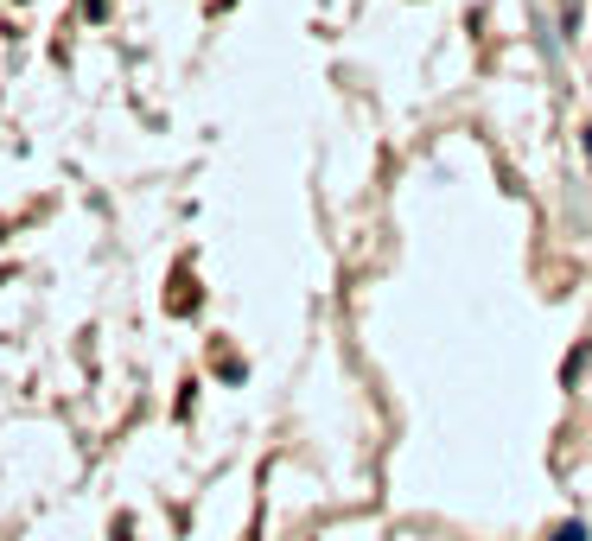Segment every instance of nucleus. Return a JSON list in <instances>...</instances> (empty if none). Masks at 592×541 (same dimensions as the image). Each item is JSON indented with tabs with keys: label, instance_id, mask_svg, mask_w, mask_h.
<instances>
[{
	"label": "nucleus",
	"instance_id": "obj_1",
	"mask_svg": "<svg viewBox=\"0 0 592 541\" xmlns=\"http://www.w3.org/2000/svg\"><path fill=\"white\" fill-rule=\"evenodd\" d=\"M554 541H586V529H580V522H561V529H554Z\"/></svg>",
	"mask_w": 592,
	"mask_h": 541
}]
</instances>
